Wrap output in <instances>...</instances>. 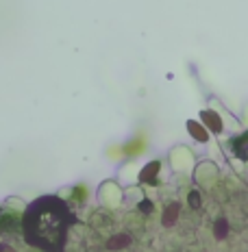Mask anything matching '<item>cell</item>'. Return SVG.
<instances>
[{"mask_svg": "<svg viewBox=\"0 0 248 252\" xmlns=\"http://www.w3.org/2000/svg\"><path fill=\"white\" fill-rule=\"evenodd\" d=\"M72 224H74V213L57 196H41L33 200L26 207L22 218L26 241L44 252H63Z\"/></svg>", "mask_w": 248, "mask_h": 252, "instance_id": "cell-1", "label": "cell"}]
</instances>
